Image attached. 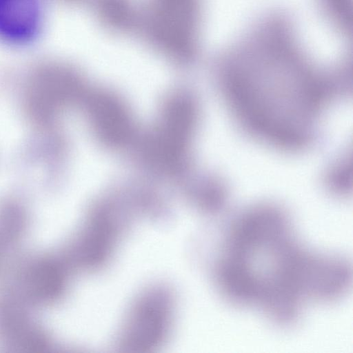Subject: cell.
Segmentation results:
<instances>
[{"label":"cell","mask_w":353,"mask_h":353,"mask_svg":"<svg viewBox=\"0 0 353 353\" xmlns=\"http://www.w3.org/2000/svg\"><path fill=\"white\" fill-rule=\"evenodd\" d=\"M100 24L119 34L137 33L141 3L135 0H86Z\"/></svg>","instance_id":"obj_8"},{"label":"cell","mask_w":353,"mask_h":353,"mask_svg":"<svg viewBox=\"0 0 353 353\" xmlns=\"http://www.w3.org/2000/svg\"><path fill=\"white\" fill-rule=\"evenodd\" d=\"M30 307L0 292V347L12 352H44L53 346L47 330L31 314Z\"/></svg>","instance_id":"obj_5"},{"label":"cell","mask_w":353,"mask_h":353,"mask_svg":"<svg viewBox=\"0 0 353 353\" xmlns=\"http://www.w3.org/2000/svg\"><path fill=\"white\" fill-rule=\"evenodd\" d=\"M67 267L61 255L43 253L21 259L5 276L1 291L30 308L50 305L65 292Z\"/></svg>","instance_id":"obj_4"},{"label":"cell","mask_w":353,"mask_h":353,"mask_svg":"<svg viewBox=\"0 0 353 353\" xmlns=\"http://www.w3.org/2000/svg\"><path fill=\"white\" fill-rule=\"evenodd\" d=\"M310 253L296 241L283 211L251 208L228 231L215 267L217 287L232 303L258 306L277 323L291 324L305 301Z\"/></svg>","instance_id":"obj_1"},{"label":"cell","mask_w":353,"mask_h":353,"mask_svg":"<svg viewBox=\"0 0 353 353\" xmlns=\"http://www.w3.org/2000/svg\"><path fill=\"white\" fill-rule=\"evenodd\" d=\"M78 81L77 70L59 60H41L28 70L22 85V107L37 130H53L59 114L74 99Z\"/></svg>","instance_id":"obj_3"},{"label":"cell","mask_w":353,"mask_h":353,"mask_svg":"<svg viewBox=\"0 0 353 353\" xmlns=\"http://www.w3.org/2000/svg\"><path fill=\"white\" fill-rule=\"evenodd\" d=\"M67 1H70V2H77V1H83V0H65Z\"/></svg>","instance_id":"obj_10"},{"label":"cell","mask_w":353,"mask_h":353,"mask_svg":"<svg viewBox=\"0 0 353 353\" xmlns=\"http://www.w3.org/2000/svg\"><path fill=\"white\" fill-rule=\"evenodd\" d=\"M145 304L143 308L139 307L137 311L132 327L130 336H132V342L138 343L140 347L141 343L142 346H148V343L151 344L153 341H157V337L162 334L161 330H164L165 327H162V324L165 325L166 322V310L161 303L153 301ZM135 313V312H134Z\"/></svg>","instance_id":"obj_9"},{"label":"cell","mask_w":353,"mask_h":353,"mask_svg":"<svg viewBox=\"0 0 353 353\" xmlns=\"http://www.w3.org/2000/svg\"><path fill=\"white\" fill-rule=\"evenodd\" d=\"M200 19V0H145L137 33L169 60L186 63L197 51Z\"/></svg>","instance_id":"obj_2"},{"label":"cell","mask_w":353,"mask_h":353,"mask_svg":"<svg viewBox=\"0 0 353 353\" xmlns=\"http://www.w3.org/2000/svg\"><path fill=\"white\" fill-rule=\"evenodd\" d=\"M44 0H0V43L19 48L34 42L45 22Z\"/></svg>","instance_id":"obj_6"},{"label":"cell","mask_w":353,"mask_h":353,"mask_svg":"<svg viewBox=\"0 0 353 353\" xmlns=\"http://www.w3.org/2000/svg\"><path fill=\"white\" fill-rule=\"evenodd\" d=\"M29 225L26 205L15 197L0 201V268L23 239Z\"/></svg>","instance_id":"obj_7"}]
</instances>
